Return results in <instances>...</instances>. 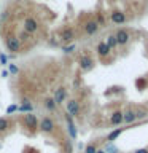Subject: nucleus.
<instances>
[{
    "mask_svg": "<svg viewBox=\"0 0 148 153\" xmlns=\"http://www.w3.org/2000/svg\"><path fill=\"white\" fill-rule=\"evenodd\" d=\"M67 112H69V115H78V102L76 100H69L67 102Z\"/></svg>",
    "mask_w": 148,
    "mask_h": 153,
    "instance_id": "4",
    "label": "nucleus"
},
{
    "mask_svg": "<svg viewBox=\"0 0 148 153\" xmlns=\"http://www.w3.org/2000/svg\"><path fill=\"white\" fill-rule=\"evenodd\" d=\"M21 37H22V40H27V38H29V32H24Z\"/></svg>",
    "mask_w": 148,
    "mask_h": 153,
    "instance_id": "22",
    "label": "nucleus"
},
{
    "mask_svg": "<svg viewBox=\"0 0 148 153\" xmlns=\"http://www.w3.org/2000/svg\"><path fill=\"white\" fill-rule=\"evenodd\" d=\"M121 121H123V115H121V113H113L112 123H113V124H119Z\"/></svg>",
    "mask_w": 148,
    "mask_h": 153,
    "instance_id": "14",
    "label": "nucleus"
},
{
    "mask_svg": "<svg viewBox=\"0 0 148 153\" xmlns=\"http://www.w3.org/2000/svg\"><path fill=\"white\" fill-rule=\"evenodd\" d=\"M99 54H102V56H105V54H108V51H110V48L107 46V43H100L99 45Z\"/></svg>",
    "mask_w": 148,
    "mask_h": 153,
    "instance_id": "13",
    "label": "nucleus"
},
{
    "mask_svg": "<svg viewBox=\"0 0 148 153\" xmlns=\"http://www.w3.org/2000/svg\"><path fill=\"white\" fill-rule=\"evenodd\" d=\"M0 61H2V64H7V56H5V54H0Z\"/></svg>",
    "mask_w": 148,
    "mask_h": 153,
    "instance_id": "21",
    "label": "nucleus"
},
{
    "mask_svg": "<svg viewBox=\"0 0 148 153\" xmlns=\"http://www.w3.org/2000/svg\"><path fill=\"white\" fill-rule=\"evenodd\" d=\"M14 110H18V105H11V107H10L7 112H8V113H11V112H14Z\"/></svg>",
    "mask_w": 148,
    "mask_h": 153,
    "instance_id": "20",
    "label": "nucleus"
},
{
    "mask_svg": "<svg viewBox=\"0 0 148 153\" xmlns=\"http://www.w3.org/2000/svg\"><path fill=\"white\" fill-rule=\"evenodd\" d=\"M115 38H116V43H119V45H123V43H126L127 42V38H129V33L126 30H119L116 35H115Z\"/></svg>",
    "mask_w": 148,
    "mask_h": 153,
    "instance_id": "5",
    "label": "nucleus"
},
{
    "mask_svg": "<svg viewBox=\"0 0 148 153\" xmlns=\"http://www.w3.org/2000/svg\"><path fill=\"white\" fill-rule=\"evenodd\" d=\"M46 107L50 108V110H53V108L56 107V102H54V100H51V99H50V100H46Z\"/></svg>",
    "mask_w": 148,
    "mask_h": 153,
    "instance_id": "16",
    "label": "nucleus"
},
{
    "mask_svg": "<svg viewBox=\"0 0 148 153\" xmlns=\"http://www.w3.org/2000/svg\"><path fill=\"white\" fill-rule=\"evenodd\" d=\"M26 123H27V126H30V128H37L35 115H26Z\"/></svg>",
    "mask_w": 148,
    "mask_h": 153,
    "instance_id": "10",
    "label": "nucleus"
},
{
    "mask_svg": "<svg viewBox=\"0 0 148 153\" xmlns=\"http://www.w3.org/2000/svg\"><path fill=\"white\" fill-rule=\"evenodd\" d=\"M97 29H99V26H97V22L95 21H89L88 24L84 26V30H86V33H94V32H97Z\"/></svg>",
    "mask_w": 148,
    "mask_h": 153,
    "instance_id": "6",
    "label": "nucleus"
},
{
    "mask_svg": "<svg viewBox=\"0 0 148 153\" xmlns=\"http://www.w3.org/2000/svg\"><path fill=\"white\" fill-rule=\"evenodd\" d=\"M80 64H81V69H91V65H92V59L88 56H83L81 57V61H80Z\"/></svg>",
    "mask_w": 148,
    "mask_h": 153,
    "instance_id": "8",
    "label": "nucleus"
},
{
    "mask_svg": "<svg viewBox=\"0 0 148 153\" xmlns=\"http://www.w3.org/2000/svg\"><path fill=\"white\" fill-rule=\"evenodd\" d=\"M7 46H8V50L13 51V53H18L21 50V43H19L18 37H14V35H10L7 38Z\"/></svg>",
    "mask_w": 148,
    "mask_h": 153,
    "instance_id": "1",
    "label": "nucleus"
},
{
    "mask_svg": "<svg viewBox=\"0 0 148 153\" xmlns=\"http://www.w3.org/2000/svg\"><path fill=\"white\" fill-rule=\"evenodd\" d=\"M64 97H65V89H64V88L56 89V94H54V102H56V104H61L62 100H64Z\"/></svg>",
    "mask_w": 148,
    "mask_h": 153,
    "instance_id": "7",
    "label": "nucleus"
},
{
    "mask_svg": "<svg viewBox=\"0 0 148 153\" xmlns=\"http://www.w3.org/2000/svg\"><path fill=\"white\" fill-rule=\"evenodd\" d=\"M137 153H148V152H147V150H138Z\"/></svg>",
    "mask_w": 148,
    "mask_h": 153,
    "instance_id": "23",
    "label": "nucleus"
},
{
    "mask_svg": "<svg viewBox=\"0 0 148 153\" xmlns=\"http://www.w3.org/2000/svg\"><path fill=\"white\" fill-rule=\"evenodd\" d=\"M62 40H65V42H70V40H73V32L69 30V29H65L64 32H62Z\"/></svg>",
    "mask_w": 148,
    "mask_h": 153,
    "instance_id": "12",
    "label": "nucleus"
},
{
    "mask_svg": "<svg viewBox=\"0 0 148 153\" xmlns=\"http://www.w3.org/2000/svg\"><path fill=\"white\" fill-rule=\"evenodd\" d=\"M95 153H105L104 150H95Z\"/></svg>",
    "mask_w": 148,
    "mask_h": 153,
    "instance_id": "24",
    "label": "nucleus"
},
{
    "mask_svg": "<svg viewBox=\"0 0 148 153\" xmlns=\"http://www.w3.org/2000/svg\"><path fill=\"white\" fill-rule=\"evenodd\" d=\"M112 21L113 22H116V24H121V22H124L126 21V16H124L123 13H112Z\"/></svg>",
    "mask_w": 148,
    "mask_h": 153,
    "instance_id": "9",
    "label": "nucleus"
},
{
    "mask_svg": "<svg viewBox=\"0 0 148 153\" xmlns=\"http://www.w3.org/2000/svg\"><path fill=\"white\" fill-rule=\"evenodd\" d=\"M7 126H8V121H7L5 118H0V132L5 131V129H7Z\"/></svg>",
    "mask_w": 148,
    "mask_h": 153,
    "instance_id": "15",
    "label": "nucleus"
},
{
    "mask_svg": "<svg viewBox=\"0 0 148 153\" xmlns=\"http://www.w3.org/2000/svg\"><path fill=\"white\" fill-rule=\"evenodd\" d=\"M86 153H95V147L94 145H88L86 147Z\"/></svg>",
    "mask_w": 148,
    "mask_h": 153,
    "instance_id": "19",
    "label": "nucleus"
},
{
    "mask_svg": "<svg viewBox=\"0 0 148 153\" xmlns=\"http://www.w3.org/2000/svg\"><path fill=\"white\" fill-rule=\"evenodd\" d=\"M115 45H116V38H115V37H110V40H108V48H112V46H115Z\"/></svg>",
    "mask_w": 148,
    "mask_h": 153,
    "instance_id": "17",
    "label": "nucleus"
},
{
    "mask_svg": "<svg viewBox=\"0 0 148 153\" xmlns=\"http://www.w3.org/2000/svg\"><path fill=\"white\" fill-rule=\"evenodd\" d=\"M40 128H41L43 132H51L53 129H54V123H53L51 118L45 117V118L41 120V123H40Z\"/></svg>",
    "mask_w": 148,
    "mask_h": 153,
    "instance_id": "2",
    "label": "nucleus"
},
{
    "mask_svg": "<svg viewBox=\"0 0 148 153\" xmlns=\"http://www.w3.org/2000/svg\"><path fill=\"white\" fill-rule=\"evenodd\" d=\"M67 123H69V132H70V137L72 139H75L76 137V131H75V128H73V123H72V118L69 117V115H67Z\"/></svg>",
    "mask_w": 148,
    "mask_h": 153,
    "instance_id": "11",
    "label": "nucleus"
},
{
    "mask_svg": "<svg viewBox=\"0 0 148 153\" xmlns=\"http://www.w3.org/2000/svg\"><path fill=\"white\" fill-rule=\"evenodd\" d=\"M119 132H121V131H115V132H112V134L108 136V140H113V139H116V137L119 136Z\"/></svg>",
    "mask_w": 148,
    "mask_h": 153,
    "instance_id": "18",
    "label": "nucleus"
},
{
    "mask_svg": "<svg viewBox=\"0 0 148 153\" xmlns=\"http://www.w3.org/2000/svg\"><path fill=\"white\" fill-rule=\"evenodd\" d=\"M38 29V22L33 18H27L26 19V32H35Z\"/></svg>",
    "mask_w": 148,
    "mask_h": 153,
    "instance_id": "3",
    "label": "nucleus"
}]
</instances>
